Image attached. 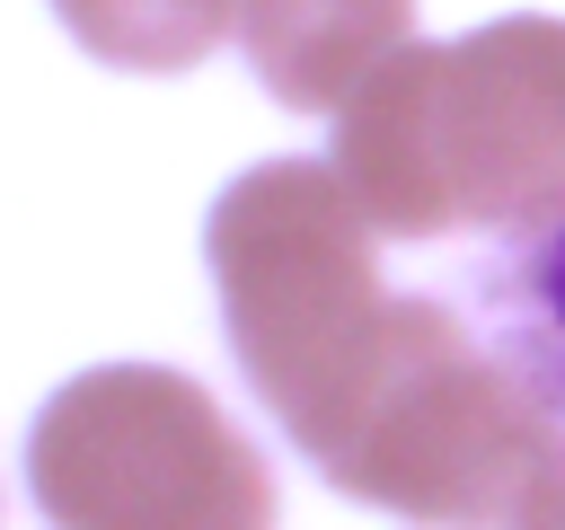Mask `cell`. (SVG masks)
I'll list each match as a JSON object with an SVG mask.
<instances>
[{"label":"cell","mask_w":565,"mask_h":530,"mask_svg":"<svg viewBox=\"0 0 565 530\" xmlns=\"http://www.w3.org/2000/svg\"><path fill=\"white\" fill-rule=\"evenodd\" d=\"M26 486L53 530H274V468L168 362H106L44 398Z\"/></svg>","instance_id":"4"},{"label":"cell","mask_w":565,"mask_h":530,"mask_svg":"<svg viewBox=\"0 0 565 530\" xmlns=\"http://www.w3.org/2000/svg\"><path fill=\"white\" fill-rule=\"evenodd\" d=\"M335 168L380 239H547L565 221V18L397 44L335 115Z\"/></svg>","instance_id":"1"},{"label":"cell","mask_w":565,"mask_h":530,"mask_svg":"<svg viewBox=\"0 0 565 530\" xmlns=\"http://www.w3.org/2000/svg\"><path fill=\"white\" fill-rule=\"evenodd\" d=\"M371 239L380 221L327 159H265L230 177V194L203 221L230 353L291 442L344 398V380L388 327V283Z\"/></svg>","instance_id":"3"},{"label":"cell","mask_w":565,"mask_h":530,"mask_svg":"<svg viewBox=\"0 0 565 530\" xmlns=\"http://www.w3.org/2000/svg\"><path fill=\"white\" fill-rule=\"evenodd\" d=\"M556 442L539 380L477 344L450 300H388L380 344L300 433L327 486L424 530H512Z\"/></svg>","instance_id":"2"},{"label":"cell","mask_w":565,"mask_h":530,"mask_svg":"<svg viewBox=\"0 0 565 530\" xmlns=\"http://www.w3.org/2000/svg\"><path fill=\"white\" fill-rule=\"evenodd\" d=\"M415 0H247L238 44L291 115H344L353 88L406 44Z\"/></svg>","instance_id":"5"},{"label":"cell","mask_w":565,"mask_h":530,"mask_svg":"<svg viewBox=\"0 0 565 530\" xmlns=\"http://www.w3.org/2000/svg\"><path fill=\"white\" fill-rule=\"evenodd\" d=\"M486 300L503 318V353L539 380V398H547V415L565 433V221L547 239H530L521 265L503 283H486Z\"/></svg>","instance_id":"7"},{"label":"cell","mask_w":565,"mask_h":530,"mask_svg":"<svg viewBox=\"0 0 565 530\" xmlns=\"http://www.w3.org/2000/svg\"><path fill=\"white\" fill-rule=\"evenodd\" d=\"M247 0H53L79 53L115 71H194L221 35H238Z\"/></svg>","instance_id":"6"},{"label":"cell","mask_w":565,"mask_h":530,"mask_svg":"<svg viewBox=\"0 0 565 530\" xmlns=\"http://www.w3.org/2000/svg\"><path fill=\"white\" fill-rule=\"evenodd\" d=\"M512 530H565V442H556V459L539 468V486H530V504H521Z\"/></svg>","instance_id":"8"}]
</instances>
